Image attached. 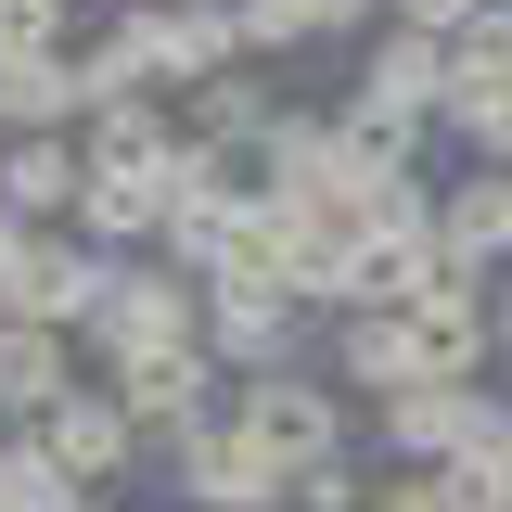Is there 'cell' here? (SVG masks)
Wrapping results in <instances>:
<instances>
[{
    "label": "cell",
    "instance_id": "obj_26",
    "mask_svg": "<svg viewBox=\"0 0 512 512\" xmlns=\"http://www.w3.org/2000/svg\"><path fill=\"white\" fill-rule=\"evenodd\" d=\"M359 512H448V500H436V474H397V487H372Z\"/></svg>",
    "mask_w": 512,
    "mask_h": 512
},
{
    "label": "cell",
    "instance_id": "obj_22",
    "mask_svg": "<svg viewBox=\"0 0 512 512\" xmlns=\"http://www.w3.org/2000/svg\"><path fill=\"white\" fill-rule=\"evenodd\" d=\"M0 512H77V487L52 474V448H39V436L0 448Z\"/></svg>",
    "mask_w": 512,
    "mask_h": 512
},
{
    "label": "cell",
    "instance_id": "obj_4",
    "mask_svg": "<svg viewBox=\"0 0 512 512\" xmlns=\"http://www.w3.org/2000/svg\"><path fill=\"white\" fill-rule=\"evenodd\" d=\"M231 423H244L282 474H308V461H346V397L308 372H244V397H231Z\"/></svg>",
    "mask_w": 512,
    "mask_h": 512
},
{
    "label": "cell",
    "instance_id": "obj_2",
    "mask_svg": "<svg viewBox=\"0 0 512 512\" xmlns=\"http://www.w3.org/2000/svg\"><path fill=\"white\" fill-rule=\"evenodd\" d=\"M128 39H141V77H167V90H205L256 52L244 0H128Z\"/></svg>",
    "mask_w": 512,
    "mask_h": 512
},
{
    "label": "cell",
    "instance_id": "obj_21",
    "mask_svg": "<svg viewBox=\"0 0 512 512\" xmlns=\"http://www.w3.org/2000/svg\"><path fill=\"white\" fill-rule=\"evenodd\" d=\"M436 500L448 512H512V436L461 448V461H436Z\"/></svg>",
    "mask_w": 512,
    "mask_h": 512
},
{
    "label": "cell",
    "instance_id": "obj_1",
    "mask_svg": "<svg viewBox=\"0 0 512 512\" xmlns=\"http://www.w3.org/2000/svg\"><path fill=\"white\" fill-rule=\"evenodd\" d=\"M90 359H154V346H205V282L167 269V256H116V295L77 333Z\"/></svg>",
    "mask_w": 512,
    "mask_h": 512
},
{
    "label": "cell",
    "instance_id": "obj_19",
    "mask_svg": "<svg viewBox=\"0 0 512 512\" xmlns=\"http://www.w3.org/2000/svg\"><path fill=\"white\" fill-rule=\"evenodd\" d=\"M346 26H372V0H244L256 52H308V39H346Z\"/></svg>",
    "mask_w": 512,
    "mask_h": 512
},
{
    "label": "cell",
    "instance_id": "obj_12",
    "mask_svg": "<svg viewBox=\"0 0 512 512\" xmlns=\"http://www.w3.org/2000/svg\"><path fill=\"white\" fill-rule=\"evenodd\" d=\"M77 180H90V167H77L64 128H13V141H0V205H13V218H77Z\"/></svg>",
    "mask_w": 512,
    "mask_h": 512
},
{
    "label": "cell",
    "instance_id": "obj_17",
    "mask_svg": "<svg viewBox=\"0 0 512 512\" xmlns=\"http://www.w3.org/2000/svg\"><path fill=\"white\" fill-rule=\"evenodd\" d=\"M77 103H90L77 90V52H0V116L13 128H64Z\"/></svg>",
    "mask_w": 512,
    "mask_h": 512
},
{
    "label": "cell",
    "instance_id": "obj_3",
    "mask_svg": "<svg viewBox=\"0 0 512 512\" xmlns=\"http://www.w3.org/2000/svg\"><path fill=\"white\" fill-rule=\"evenodd\" d=\"M372 436H384V461H461V448H487V436H512V410L487 397V384H397L372 410Z\"/></svg>",
    "mask_w": 512,
    "mask_h": 512
},
{
    "label": "cell",
    "instance_id": "obj_24",
    "mask_svg": "<svg viewBox=\"0 0 512 512\" xmlns=\"http://www.w3.org/2000/svg\"><path fill=\"white\" fill-rule=\"evenodd\" d=\"M359 500H372L359 461H308V474H295V512H359Z\"/></svg>",
    "mask_w": 512,
    "mask_h": 512
},
{
    "label": "cell",
    "instance_id": "obj_6",
    "mask_svg": "<svg viewBox=\"0 0 512 512\" xmlns=\"http://www.w3.org/2000/svg\"><path fill=\"white\" fill-rule=\"evenodd\" d=\"M295 308H308V295H282L256 256H218V269H205V346H218L231 372H282V346H295Z\"/></svg>",
    "mask_w": 512,
    "mask_h": 512
},
{
    "label": "cell",
    "instance_id": "obj_10",
    "mask_svg": "<svg viewBox=\"0 0 512 512\" xmlns=\"http://www.w3.org/2000/svg\"><path fill=\"white\" fill-rule=\"evenodd\" d=\"M359 103H384V116H436V103H448V39L384 13L372 52H359Z\"/></svg>",
    "mask_w": 512,
    "mask_h": 512
},
{
    "label": "cell",
    "instance_id": "obj_15",
    "mask_svg": "<svg viewBox=\"0 0 512 512\" xmlns=\"http://www.w3.org/2000/svg\"><path fill=\"white\" fill-rule=\"evenodd\" d=\"M487 103H512V13H500V0L448 39V103H436V116L461 128V116H487Z\"/></svg>",
    "mask_w": 512,
    "mask_h": 512
},
{
    "label": "cell",
    "instance_id": "obj_13",
    "mask_svg": "<svg viewBox=\"0 0 512 512\" xmlns=\"http://www.w3.org/2000/svg\"><path fill=\"white\" fill-rule=\"evenodd\" d=\"M333 372H346V384H372V397H397V384H436L397 308H346V320H333Z\"/></svg>",
    "mask_w": 512,
    "mask_h": 512
},
{
    "label": "cell",
    "instance_id": "obj_8",
    "mask_svg": "<svg viewBox=\"0 0 512 512\" xmlns=\"http://www.w3.org/2000/svg\"><path fill=\"white\" fill-rule=\"evenodd\" d=\"M39 448H52V474H64V487L90 500V487H116L128 461H141V423H128L116 397H77V384H64L52 410H39Z\"/></svg>",
    "mask_w": 512,
    "mask_h": 512
},
{
    "label": "cell",
    "instance_id": "obj_16",
    "mask_svg": "<svg viewBox=\"0 0 512 512\" xmlns=\"http://www.w3.org/2000/svg\"><path fill=\"white\" fill-rule=\"evenodd\" d=\"M436 231H448L461 269H500V256H512V167H474V180L436 205Z\"/></svg>",
    "mask_w": 512,
    "mask_h": 512
},
{
    "label": "cell",
    "instance_id": "obj_7",
    "mask_svg": "<svg viewBox=\"0 0 512 512\" xmlns=\"http://www.w3.org/2000/svg\"><path fill=\"white\" fill-rule=\"evenodd\" d=\"M116 295V256L90 244H64V231H26L13 244V320H52V333H90V308Z\"/></svg>",
    "mask_w": 512,
    "mask_h": 512
},
{
    "label": "cell",
    "instance_id": "obj_11",
    "mask_svg": "<svg viewBox=\"0 0 512 512\" xmlns=\"http://www.w3.org/2000/svg\"><path fill=\"white\" fill-rule=\"evenodd\" d=\"M77 231L116 256V244H154L167 231V167H103L90 154V180H77Z\"/></svg>",
    "mask_w": 512,
    "mask_h": 512
},
{
    "label": "cell",
    "instance_id": "obj_23",
    "mask_svg": "<svg viewBox=\"0 0 512 512\" xmlns=\"http://www.w3.org/2000/svg\"><path fill=\"white\" fill-rule=\"evenodd\" d=\"M0 52H64V0H0Z\"/></svg>",
    "mask_w": 512,
    "mask_h": 512
},
{
    "label": "cell",
    "instance_id": "obj_20",
    "mask_svg": "<svg viewBox=\"0 0 512 512\" xmlns=\"http://www.w3.org/2000/svg\"><path fill=\"white\" fill-rule=\"evenodd\" d=\"M269 116H282V103H269V90H256L244 64H231V77H205V90H192V141H218V154H231V141H269Z\"/></svg>",
    "mask_w": 512,
    "mask_h": 512
},
{
    "label": "cell",
    "instance_id": "obj_5",
    "mask_svg": "<svg viewBox=\"0 0 512 512\" xmlns=\"http://www.w3.org/2000/svg\"><path fill=\"white\" fill-rule=\"evenodd\" d=\"M167 474H180L192 512H269V500H295V474H282L244 423H180V436H167Z\"/></svg>",
    "mask_w": 512,
    "mask_h": 512
},
{
    "label": "cell",
    "instance_id": "obj_14",
    "mask_svg": "<svg viewBox=\"0 0 512 512\" xmlns=\"http://www.w3.org/2000/svg\"><path fill=\"white\" fill-rule=\"evenodd\" d=\"M64 359H77V333H52V320H0V410H13V423H39L64 384H77Z\"/></svg>",
    "mask_w": 512,
    "mask_h": 512
},
{
    "label": "cell",
    "instance_id": "obj_25",
    "mask_svg": "<svg viewBox=\"0 0 512 512\" xmlns=\"http://www.w3.org/2000/svg\"><path fill=\"white\" fill-rule=\"evenodd\" d=\"M474 13H487V0H397V26H436V39H461Z\"/></svg>",
    "mask_w": 512,
    "mask_h": 512
},
{
    "label": "cell",
    "instance_id": "obj_9",
    "mask_svg": "<svg viewBox=\"0 0 512 512\" xmlns=\"http://www.w3.org/2000/svg\"><path fill=\"white\" fill-rule=\"evenodd\" d=\"M218 397V346H154V359H116V410L141 423V448H167L180 423H205Z\"/></svg>",
    "mask_w": 512,
    "mask_h": 512
},
{
    "label": "cell",
    "instance_id": "obj_18",
    "mask_svg": "<svg viewBox=\"0 0 512 512\" xmlns=\"http://www.w3.org/2000/svg\"><path fill=\"white\" fill-rule=\"evenodd\" d=\"M90 154H103V167H167V154H180V128H167L154 90H128V103H90Z\"/></svg>",
    "mask_w": 512,
    "mask_h": 512
}]
</instances>
